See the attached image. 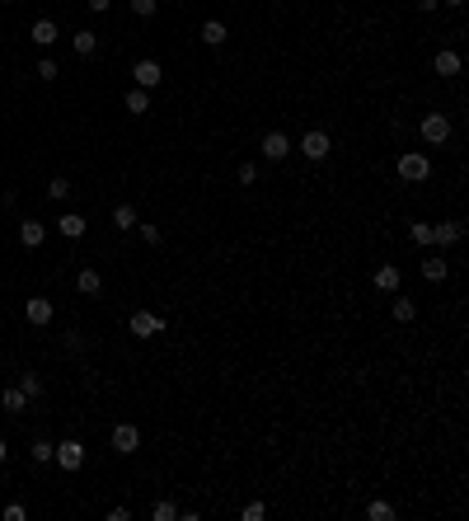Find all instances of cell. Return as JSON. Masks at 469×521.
<instances>
[{
	"instance_id": "obj_1",
	"label": "cell",
	"mask_w": 469,
	"mask_h": 521,
	"mask_svg": "<svg viewBox=\"0 0 469 521\" xmlns=\"http://www.w3.org/2000/svg\"><path fill=\"white\" fill-rule=\"evenodd\" d=\"M394 169H399V179H408V183H422L427 174H432V160L422 156V151H404Z\"/></svg>"
},
{
	"instance_id": "obj_2",
	"label": "cell",
	"mask_w": 469,
	"mask_h": 521,
	"mask_svg": "<svg viewBox=\"0 0 469 521\" xmlns=\"http://www.w3.org/2000/svg\"><path fill=\"white\" fill-rule=\"evenodd\" d=\"M52 460H56L61 469H66V474H76V469L85 465V442H76V437H66L61 446H52Z\"/></svg>"
},
{
	"instance_id": "obj_3",
	"label": "cell",
	"mask_w": 469,
	"mask_h": 521,
	"mask_svg": "<svg viewBox=\"0 0 469 521\" xmlns=\"http://www.w3.org/2000/svg\"><path fill=\"white\" fill-rule=\"evenodd\" d=\"M422 141H427V146H446V141H450V118H446V113H427V118H422Z\"/></svg>"
},
{
	"instance_id": "obj_4",
	"label": "cell",
	"mask_w": 469,
	"mask_h": 521,
	"mask_svg": "<svg viewBox=\"0 0 469 521\" xmlns=\"http://www.w3.org/2000/svg\"><path fill=\"white\" fill-rule=\"evenodd\" d=\"M329 151H334V146H329V131H305V136H301V156L314 160V164L329 160Z\"/></svg>"
},
{
	"instance_id": "obj_5",
	"label": "cell",
	"mask_w": 469,
	"mask_h": 521,
	"mask_svg": "<svg viewBox=\"0 0 469 521\" xmlns=\"http://www.w3.org/2000/svg\"><path fill=\"white\" fill-rule=\"evenodd\" d=\"M127 324H131V334H136V339H155L160 329H164V319H160V315H151V310H136Z\"/></svg>"
},
{
	"instance_id": "obj_6",
	"label": "cell",
	"mask_w": 469,
	"mask_h": 521,
	"mask_svg": "<svg viewBox=\"0 0 469 521\" xmlns=\"http://www.w3.org/2000/svg\"><path fill=\"white\" fill-rule=\"evenodd\" d=\"M141 446V427H131V423H122V427H113V451H122V456H131Z\"/></svg>"
},
{
	"instance_id": "obj_7",
	"label": "cell",
	"mask_w": 469,
	"mask_h": 521,
	"mask_svg": "<svg viewBox=\"0 0 469 521\" xmlns=\"http://www.w3.org/2000/svg\"><path fill=\"white\" fill-rule=\"evenodd\" d=\"M131 76H136V85H141V89H155L160 80H164V71H160V61H151V56H146V61H136V71H131Z\"/></svg>"
},
{
	"instance_id": "obj_8",
	"label": "cell",
	"mask_w": 469,
	"mask_h": 521,
	"mask_svg": "<svg viewBox=\"0 0 469 521\" xmlns=\"http://www.w3.org/2000/svg\"><path fill=\"white\" fill-rule=\"evenodd\" d=\"M28 324H33V329H47V324H52V301H47V296H33V301H28Z\"/></svg>"
},
{
	"instance_id": "obj_9",
	"label": "cell",
	"mask_w": 469,
	"mask_h": 521,
	"mask_svg": "<svg viewBox=\"0 0 469 521\" xmlns=\"http://www.w3.org/2000/svg\"><path fill=\"white\" fill-rule=\"evenodd\" d=\"M263 156H268V160H287L291 156L287 131H268V136H263Z\"/></svg>"
},
{
	"instance_id": "obj_10",
	"label": "cell",
	"mask_w": 469,
	"mask_h": 521,
	"mask_svg": "<svg viewBox=\"0 0 469 521\" xmlns=\"http://www.w3.org/2000/svg\"><path fill=\"white\" fill-rule=\"evenodd\" d=\"M56 231L66 235V240H80V235L89 231V221H85L80 211H61V221H56Z\"/></svg>"
},
{
	"instance_id": "obj_11",
	"label": "cell",
	"mask_w": 469,
	"mask_h": 521,
	"mask_svg": "<svg viewBox=\"0 0 469 521\" xmlns=\"http://www.w3.org/2000/svg\"><path fill=\"white\" fill-rule=\"evenodd\" d=\"M43 240H47V226H43V221H33V216H28L24 226H19V244H24V249H38V244H43Z\"/></svg>"
},
{
	"instance_id": "obj_12",
	"label": "cell",
	"mask_w": 469,
	"mask_h": 521,
	"mask_svg": "<svg viewBox=\"0 0 469 521\" xmlns=\"http://www.w3.org/2000/svg\"><path fill=\"white\" fill-rule=\"evenodd\" d=\"M28 38H33V43H38V47H52L56 38H61V28H56L52 19H38V24L28 28Z\"/></svg>"
},
{
	"instance_id": "obj_13",
	"label": "cell",
	"mask_w": 469,
	"mask_h": 521,
	"mask_svg": "<svg viewBox=\"0 0 469 521\" xmlns=\"http://www.w3.org/2000/svg\"><path fill=\"white\" fill-rule=\"evenodd\" d=\"M460 235H465V226H460V221H441V226H432V244H455V240H460Z\"/></svg>"
},
{
	"instance_id": "obj_14",
	"label": "cell",
	"mask_w": 469,
	"mask_h": 521,
	"mask_svg": "<svg viewBox=\"0 0 469 521\" xmlns=\"http://www.w3.org/2000/svg\"><path fill=\"white\" fill-rule=\"evenodd\" d=\"M71 47H76L80 56H94V52H99V33H89V28H80V33H71Z\"/></svg>"
},
{
	"instance_id": "obj_15",
	"label": "cell",
	"mask_w": 469,
	"mask_h": 521,
	"mask_svg": "<svg viewBox=\"0 0 469 521\" xmlns=\"http://www.w3.org/2000/svg\"><path fill=\"white\" fill-rule=\"evenodd\" d=\"M113 226H118V231H136V207H131V202H118V207H113Z\"/></svg>"
},
{
	"instance_id": "obj_16",
	"label": "cell",
	"mask_w": 469,
	"mask_h": 521,
	"mask_svg": "<svg viewBox=\"0 0 469 521\" xmlns=\"http://www.w3.org/2000/svg\"><path fill=\"white\" fill-rule=\"evenodd\" d=\"M76 287L85 291V296H99V291H104V277H99L94 268H85V273H80V277H76Z\"/></svg>"
},
{
	"instance_id": "obj_17",
	"label": "cell",
	"mask_w": 469,
	"mask_h": 521,
	"mask_svg": "<svg viewBox=\"0 0 469 521\" xmlns=\"http://www.w3.org/2000/svg\"><path fill=\"white\" fill-rule=\"evenodd\" d=\"M375 287H380V291H399V268H394V263L375 268Z\"/></svg>"
},
{
	"instance_id": "obj_18",
	"label": "cell",
	"mask_w": 469,
	"mask_h": 521,
	"mask_svg": "<svg viewBox=\"0 0 469 521\" xmlns=\"http://www.w3.org/2000/svg\"><path fill=\"white\" fill-rule=\"evenodd\" d=\"M202 43H207V47H221V43H226V24H221V19H207V24H202Z\"/></svg>"
},
{
	"instance_id": "obj_19",
	"label": "cell",
	"mask_w": 469,
	"mask_h": 521,
	"mask_svg": "<svg viewBox=\"0 0 469 521\" xmlns=\"http://www.w3.org/2000/svg\"><path fill=\"white\" fill-rule=\"evenodd\" d=\"M432 66H437V76H460V56L455 52H437Z\"/></svg>"
},
{
	"instance_id": "obj_20",
	"label": "cell",
	"mask_w": 469,
	"mask_h": 521,
	"mask_svg": "<svg viewBox=\"0 0 469 521\" xmlns=\"http://www.w3.org/2000/svg\"><path fill=\"white\" fill-rule=\"evenodd\" d=\"M446 273H450V268H446L441 259H422V277H427V282H446Z\"/></svg>"
},
{
	"instance_id": "obj_21",
	"label": "cell",
	"mask_w": 469,
	"mask_h": 521,
	"mask_svg": "<svg viewBox=\"0 0 469 521\" xmlns=\"http://www.w3.org/2000/svg\"><path fill=\"white\" fill-rule=\"evenodd\" d=\"M127 113H151V94H146L141 85H136V89L127 94Z\"/></svg>"
},
{
	"instance_id": "obj_22",
	"label": "cell",
	"mask_w": 469,
	"mask_h": 521,
	"mask_svg": "<svg viewBox=\"0 0 469 521\" xmlns=\"http://www.w3.org/2000/svg\"><path fill=\"white\" fill-rule=\"evenodd\" d=\"M390 315H394V319H399V324H408V319H413V315H417V306H413V301H408V296H399V301H394V306H390Z\"/></svg>"
},
{
	"instance_id": "obj_23",
	"label": "cell",
	"mask_w": 469,
	"mask_h": 521,
	"mask_svg": "<svg viewBox=\"0 0 469 521\" xmlns=\"http://www.w3.org/2000/svg\"><path fill=\"white\" fill-rule=\"evenodd\" d=\"M0 404H5V409H10V414H24V404H28V394L19 390V385H14V390H5V399H0Z\"/></svg>"
},
{
	"instance_id": "obj_24",
	"label": "cell",
	"mask_w": 469,
	"mask_h": 521,
	"mask_svg": "<svg viewBox=\"0 0 469 521\" xmlns=\"http://www.w3.org/2000/svg\"><path fill=\"white\" fill-rule=\"evenodd\" d=\"M127 5H131V14H136V19H151V14L160 10V0H127Z\"/></svg>"
},
{
	"instance_id": "obj_25",
	"label": "cell",
	"mask_w": 469,
	"mask_h": 521,
	"mask_svg": "<svg viewBox=\"0 0 469 521\" xmlns=\"http://www.w3.org/2000/svg\"><path fill=\"white\" fill-rule=\"evenodd\" d=\"M47 198H52V202H66V198H71V183H66V179H52V183H47Z\"/></svg>"
},
{
	"instance_id": "obj_26",
	"label": "cell",
	"mask_w": 469,
	"mask_h": 521,
	"mask_svg": "<svg viewBox=\"0 0 469 521\" xmlns=\"http://www.w3.org/2000/svg\"><path fill=\"white\" fill-rule=\"evenodd\" d=\"M366 517H371V521H394V507H390V502H371Z\"/></svg>"
},
{
	"instance_id": "obj_27",
	"label": "cell",
	"mask_w": 469,
	"mask_h": 521,
	"mask_svg": "<svg viewBox=\"0 0 469 521\" xmlns=\"http://www.w3.org/2000/svg\"><path fill=\"white\" fill-rule=\"evenodd\" d=\"M28 456H33L38 465H47V460H52V442H43V437H38V442H33V451H28Z\"/></svg>"
},
{
	"instance_id": "obj_28",
	"label": "cell",
	"mask_w": 469,
	"mask_h": 521,
	"mask_svg": "<svg viewBox=\"0 0 469 521\" xmlns=\"http://www.w3.org/2000/svg\"><path fill=\"white\" fill-rule=\"evenodd\" d=\"M33 76H38V80H56V61H52V56H43V61L33 66Z\"/></svg>"
},
{
	"instance_id": "obj_29",
	"label": "cell",
	"mask_w": 469,
	"mask_h": 521,
	"mask_svg": "<svg viewBox=\"0 0 469 521\" xmlns=\"http://www.w3.org/2000/svg\"><path fill=\"white\" fill-rule=\"evenodd\" d=\"M19 390H24L28 399H38V394H43V381H38V376H19Z\"/></svg>"
},
{
	"instance_id": "obj_30",
	"label": "cell",
	"mask_w": 469,
	"mask_h": 521,
	"mask_svg": "<svg viewBox=\"0 0 469 521\" xmlns=\"http://www.w3.org/2000/svg\"><path fill=\"white\" fill-rule=\"evenodd\" d=\"M151 517H155V521H174V517H179V507H174V502H155Z\"/></svg>"
},
{
	"instance_id": "obj_31",
	"label": "cell",
	"mask_w": 469,
	"mask_h": 521,
	"mask_svg": "<svg viewBox=\"0 0 469 521\" xmlns=\"http://www.w3.org/2000/svg\"><path fill=\"white\" fill-rule=\"evenodd\" d=\"M239 517H244V521H263V517H268V507H263V502H244Z\"/></svg>"
},
{
	"instance_id": "obj_32",
	"label": "cell",
	"mask_w": 469,
	"mask_h": 521,
	"mask_svg": "<svg viewBox=\"0 0 469 521\" xmlns=\"http://www.w3.org/2000/svg\"><path fill=\"white\" fill-rule=\"evenodd\" d=\"M0 517H5V521H24V517H28V507H24V502H10V507H5Z\"/></svg>"
},
{
	"instance_id": "obj_33",
	"label": "cell",
	"mask_w": 469,
	"mask_h": 521,
	"mask_svg": "<svg viewBox=\"0 0 469 521\" xmlns=\"http://www.w3.org/2000/svg\"><path fill=\"white\" fill-rule=\"evenodd\" d=\"M408 235H413L417 244H432V226H427V221H417V226H413V231H408Z\"/></svg>"
},
{
	"instance_id": "obj_34",
	"label": "cell",
	"mask_w": 469,
	"mask_h": 521,
	"mask_svg": "<svg viewBox=\"0 0 469 521\" xmlns=\"http://www.w3.org/2000/svg\"><path fill=\"white\" fill-rule=\"evenodd\" d=\"M239 183H259V169L254 164H239Z\"/></svg>"
},
{
	"instance_id": "obj_35",
	"label": "cell",
	"mask_w": 469,
	"mask_h": 521,
	"mask_svg": "<svg viewBox=\"0 0 469 521\" xmlns=\"http://www.w3.org/2000/svg\"><path fill=\"white\" fill-rule=\"evenodd\" d=\"M141 240L146 244H160V226H141Z\"/></svg>"
},
{
	"instance_id": "obj_36",
	"label": "cell",
	"mask_w": 469,
	"mask_h": 521,
	"mask_svg": "<svg viewBox=\"0 0 469 521\" xmlns=\"http://www.w3.org/2000/svg\"><path fill=\"white\" fill-rule=\"evenodd\" d=\"M108 5H113V0H89V10H94V14H108Z\"/></svg>"
},
{
	"instance_id": "obj_37",
	"label": "cell",
	"mask_w": 469,
	"mask_h": 521,
	"mask_svg": "<svg viewBox=\"0 0 469 521\" xmlns=\"http://www.w3.org/2000/svg\"><path fill=\"white\" fill-rule=\"evenodd\" d=\"M437 5H450V10H455V5H465V0H437Z\"/></svg>"
},
{
	"instance_id": "obj_38",
	"label": "cell",
	"mask_w": 469,
	"mask_h": 521,
	"mask_svg": "<svg viewBox=\"0 0 469 521\" xmlns=\"http://www.w3.org/2000/svg\"><path fill=\"white\" fill-rule=\"evenodd\" d=\"M5 456H10V446H5V442H0V465H5Z\"/></svg>"
}]
</instances>
